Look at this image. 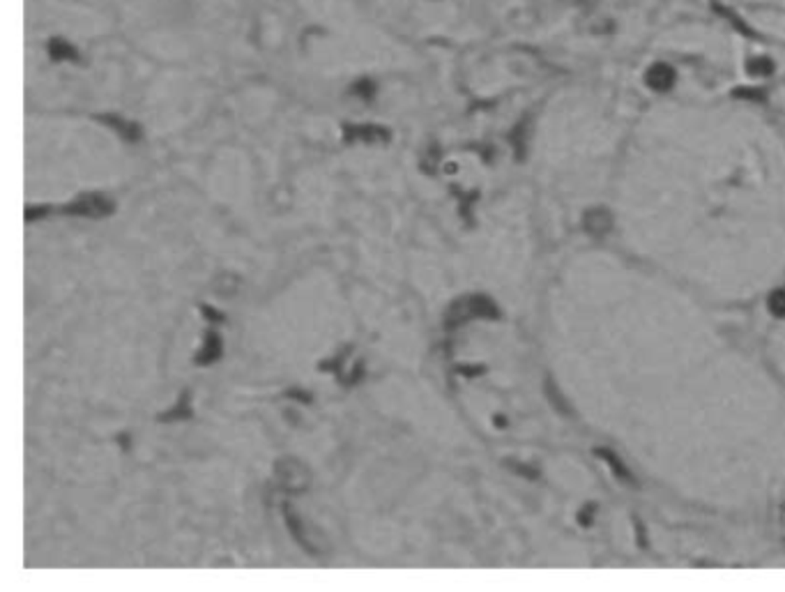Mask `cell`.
I'll return each mask as SVG.
<instances>
[{"instance_id":"cell-1","label":"cell","mask_w":785,"mask_h":592,"mask_svg":"<svg viewBox=\"0 0 785 592\" xmlns=\"http://www.w3.org/2000/svg\"><path fill=\"white\" fill-rule=\"evenodd\" d=\"M500 311L497 306L490 302L486 295H465L461 299H456V302H451V306L445 313V330L451 332V330H456L458 325H463V323L472 320V318H497Z\"/></svg>"},{"instance_id":"cell-2","label":"cell","mask_w":785,"mask_h":592,"mask_svg":"<svg viewBox=\"0 0 785 592\" xmlns=\"http://www.w3.org/2000/svg\"><path fill=\"white\" fill-rule=\"evenodd\" d=\"M115 212V203L111 196L101 192H85L76 196L62 208H55V215H67V217H85V219H104Z\"/></svg>"},{"instance_id":"cell-3","label":"cell","mask_w":785,"mask_h":592,"mask_svg":"<svg viewBox=\"0 0 785 592\" xmlns=\"http://www.w3.org/2000/svg\"><path fill=\"white\" fill-rule=\"evenodd\" d=\"M276 479L288 493H299L309 486V472L299 461L295 459H283L276 463Z\"/></svg>"},{"instance_id":"cell-4","label":"cell","mask_w":785,"mask_h":592,"mask_svg":"<svg viewBox=\"0 0 785 592\" xmlns=\"http://www.w3.org/2000/svg\"><path fill=\"white\" fill-rule=\"evenodd\" d=\"M719 3H726L728 7L753 14V17L785 19V0H719Z\"/></svg>"},{"instance_id":"cell-5","label":"cell","mask_w":785,"mask_h":592,"mask_svg":"<svg viewBox=\"0 0 785 592\" xmlns=\"http://www.w3.org/2000/svg\"><path fill=\"white\" fill-rule=\"evenodd\" d=\"M390 129L383 125H344V141L346 143H355V141H364V143H387L390 141Z\"/></svg>"},{"instance_id":"cell-6","label":"cell","mask_w":785,"mask_h":592,"mask_svg":"<svg viewBox=\"0 0 785 592\" xmlns=\"http://www.w3.org/2000/svg\"><path fill=\"white\" fill-rule=\"evenodd\" d=\"M221 355H224V341H221V337L214 332V330H208V334L203 339V346L194 355V365L208 367L212 362H217Z\"/></svg>"},{"instance_id":"cell-7","label":"cell","mask_w":785,"mask_h":592,"mask_svg":"<svg viewBox=\"0 0 785 592\" xmlns=\"http://www.w3.org/2000/svg\"><path fill=\"white\" fill-rule=\"evenodd\" d=\"M97 120L99 122H104L106 127H111L113 132H118L120 134V136L125 139V141H129V143H134V141H139L141 139V125L139 122H132V120H125V118H120V115H113V113H104V115H97Z\"/></svg>"},{"instance_id":"cell-8","label":"cell","mask_w":785,"mask_h":592,"mask_svg":"<svg viewBox=\"0 0 785 592\" xmlns=\"http://www.w3.org/2000/svg\"><path fill=\"white\" fill-rule=\"evenodd\" d=\"M192 417H194L192 392L185 390V392H180V399H178L176 406H173L171 410H166V413L157 415V422H162V424H166V422H187V420H192Z\"/></svg>"},{"instance_id":"cell-9","label":"cell","mask_w":785,"mask_h":592,"mask_svg":"<svg viewBox=\"0 0 785 592\" xmlns=\"http://www.w3.org/2000/svg\"><path fill=\"white\" fill-rule=\"evenodd\" d=\"M283 519H285V526H288L290 535L295 537V542L299 544V547H302L306 554H316V547H311V544L306 542L304 530H302V523H299V519L290 512L288 505H283Z\"/></svg>"},{"instance_id":"cell-10","label":"cell","mask_w":785,"mask_h":592,"mask_svg":"<svg viewBox=\"0 0 785 592\" xmlns=\"http://www.w3.org/2000/svg\"><path fill=\"white\" fill-rule=\"evenodd\" d=\"M49 56L53 60H78V53L71 44H67L65 39L55 37L49 42Z\"/></svg>"},{"instance_id":"cell-11","label":"cell","mask_w":785,"mask_h":592,"mask_svg":"<svg viewBox=\"0 0 785 592\" xmlns=\"http://www.w3.org/2000/svg\"><path fill=\"white\" fill-rule=\"evenodd\" d=\"M353 353V346H346L344 351H341L337 358H332V360H323L320 365H318V369L320 371H327V374H334V376H339L341 378V371H344V365H346V360H348V355Z\"/></svg>"},{"instance_id":"cell-12","label":"cell","mask_w":785,"mask_h":592,"mask_svg":"<svg viewBox=\"0 0 785 592\" xmlns=\"http://www.w3.org/2000/svg\"><path fill=\"white\" fill-rule=\"evenodd\" d=\"M585 226H588V231L592 235H604L608 228H610V219H608L606 212L594 210V212H590V215H588V219H585Z\"/></svg>"},{"instance_id":"cell-13","label":"cell","mask_w":785,"mask_h":592,"mask_svg":"<svg viewBox=\"0 0 785 592\" xmlns=\"http://www.w3.org/2000/svg\"><path fill=\"white\" fill-rule=\"evenodd\" d=\"M351 92L362 99H374L376 97V83L371 78H360L351 85Z\"/></svg>"},{"instance_id":"cell-14","label":"cell","mask_w":785,"mask_h":592,"mask_svg":"<svg viewBox=\"0 0 785 592\" xmlns=\"http://www.w3.org/2000/svg\"><path fill=\"white\" fill-rule=\"evenodd\" d=\"M51 212H55L53 205H39V208H35V205H28V208H26V222L28 224L30 222H37V219H44L46 215H51Z\"/></svg>"},{"instance_id":"cell-15","label":"cell","mask_w":785,"mask_h":592,"mask_svg":"<svg viewBox=\"0 0 785 592\" xmlns=\"http://www.w3.org/2000/svg\"><path fill=\"white\" fill-rule=\"evenodd\" d=\"M364 376H367V369H364V362H357V365L353 367L351 374H348L346 378H341V383H344L346 388H353V385L360 383Z\"/></svg>"},{"instance_id":"cell-16","label":"cell","mask_w":785,"mask_h":592,"mask_svg":"<svg viewBox=\"0 0 785 592\" xmlns=\"http://www.w3.org/2000/svg\"><path fill=\"white\" fill-rule=\"evenodd\" d=\"M769 309H772L776 316L785 313V290H776V293L769 297Z\"/></svg>"},{"instance_id":"cell-17","label":"cell","mask_w":785,"mask_h":592,"mask_svg":"<svg viewBox=\"0 0 785 592\" xmlns=\"http://www.w3.org/2000/svg\"><path fill=\"white\" fill-rule=\"evenodd\" d=\"M285 397L288 399H295V401H299V404H304V406H309L313 401V397L309 392H304V390H299V388H290V390H285Z\"/></svg>"},{"instance_id":"cell-18","label":"cell","mask_w":785,"mask_h":592,"mask_svg":"<svg viewBox=\"0 0 785 592\" xmlns=\"http://www.w3.org/2000/svg\"><path fill=\"white\" fill-rule=\"evenodd\" d=\"M201 311H203L205 318H210V320H214V323H224V320H226V316L221 313V311H217V309H214V306H210V304H201Z\"/></svg>"},{"instance_id":"cell-19","label":"cell","mask_w":785,"mask_h":592,"mask_svg":"<svg viewBox=\"0 0 785 592\" xmlns=\"http://www.w3.org/2000/svg\"><path fill=\"white\" fill-rule=\"evenodd\" d=\"M118 443H120V447L125 449H129V445H132V438H129V433H118Z\"/></svg>"}]
</instances>
